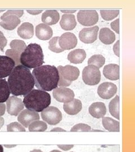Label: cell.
<instances>
[{"instance_id": "1", "label": "cell", "mask_w": 135, "mask_h": 152, "mask_svg": "<svg viewBox=\"0 0 135 152\" xmlns=\"http://www.w3.org/2000/svg\"><path fill=\"white\" fill-rule=\"evenodd\" d=\"M7 83L14 96H26L32 90L35 82L30 70L22 65H16L8 78Z\"/></svg>"}, {"instance_id": "2", "label": "cell", "mask_w": 135, "mask_h": 152, "mask_svg": "<svg viewBox=\"0 0 135 152\" xmlns=\"http://www.w3.org/2000/svg\"><path fill=\"white\" fill-rule=\"evenodd\" d=\"M36 86L44 91H51L58 86L59 72L54 65H41L33 69Z\"/></svg>"}, {"instance_id": "3", "label": "cell", "mask_w": 135, "mask_h": 152, "mask_svg": "<svg viewBox=\"0 0 135 152\" xmlns=\"http://www.w3.org/2000/svg\"><path fill=\"white\" fill-rule=\"evenodd\" d=\"M23 104L28 110L41 112L50 105L51 96L42 90H32L25 96Z\"/></svg>"}, {"instance_id": "4", "label": "cell", "mask_w": 135, "mask_h": 152, "mask_svg": "<svg viewBox=\"0 0 135 152\" xmlns=\"http://www.w3.org/2000/svg\"><path fill=\"white\" fill-rule=\"evenodd\" d=\"M20 62L29 69L36 68L44 63V55L42 48L37 44H29L22 53Z\"/></svg>"}, {"instance_id": "5", "label": "cell", "mask_w": 135, "mask_h": 152, "mask_svg": "<svg viewBox=\"0 0 135 152\" xmlns=\"http://www.w3.org/2000/svg\"><path fill=\"white\" fill-rule=\"evenodd\" d=\"M57 69L59 75L58 86L60 87L69 86L72 82L77 80L80 76L78 68L74 66L67 65L63 66L60 65Z\"/></svg>"}, {"instance_id": "6", "label": "cell", "mask_w": 135, "mask_h": 152, "mask_svg": "<svg viewBox=\"0 0 135 152\" xmlns=\"http://www.w3.org/2000/svg\"><path fill=\"white\" fill-rule=\"evenodd\" d=\"M82 79L87 85H96L101 80V73L99 68L95 65L87 66L82 72Z\"/></svg>"}, {"instance_id": "7", "label": "cell", "mask_w": 135, "mask_h": 152, "mask_svg": "<svg viewBox=\"0 0 135 152\" xmlns=\"http://www.w3.org/2000/svg\"><path fill=\"white\" fill-rule=\"evenodd\" d=\"M77 19L81 25L92 26L99 20V15L95 10H81L77 14Z\"/></svg>"}, {"instance_id": "8", "label": "cell", "mask_w": 135, "mask_h": 152, "mask_svg": "<svg viewBox=\"0 0 135 152\" xmlns=\"http://www.w3.org/2000/svg\"><path fill=\"white\" fill-rule=\"evenodd\" d=\"M42 120L50 125H56L62 120V114L59 109L55 107H48L41 112Z\"/></svg>"}, {"instance_id": "9", "label": "cell", "mask_w": 135, "mask_h": 152, "mask_svg": "<svg viewBox=\"0 0 135 152\" xmlns=\"http://www.w3.org/2000/svg\"><path fill=\"white\" fill-rule=\"evenodd\" d=\"M1 20L0 26L5 29L9 31L15 29L21 23V20L18 16L7 11L1 16Z\"/></svg>"}, {"instance_id": "10", "label": "cell", "mask_w": 135, "mask_h": 152, "mask_svg": "<svg viewBox=\"0 0 135 152\" xmlns=\"http://www.w3.org/2000/svg\"><path fill=\"white\" fill-rule=\"evenodd\" d=\"M7 112L11 115L18 116L24 108L22 100L15 96H12L6 101Z\"/></svg>"}, {"instance_id": "11", "label": "cell", "mask_w": 135, "mask_h": 152, "mask_svg": "<svg viewBox=\"0 0 135 152\" xmlns=\"http://www.w3.org/2000/svg\"><path fill=\"white\" fill-rule=\"evenodd\" d=\"M53 96L57 101L66 103L74 99V93L68 88L57 87L53 91Z\"/></svg>"}, {"instance_id": "12", "label": "cell", "mask_w": 135, "mask_h": 152, "mask_svg": "<svg viewBox=\"0 0 135 152\" xmlns=\"http://www.w3.org/2000/svg\"><path fill=\"white\" fill-rule=\"evenodd\" d=\"M99 30V28L98 26L85 28L79 33V38L85 44H92L97 39Z\"/></svg>"}, {"instance_id": "13", "label": "cell", "mask_w": 135, "mask_h": 152, "mask_svg": "<svg viewBox=\"0 0 135 152\" xmlns=\"http://www.w3.org/2000/svg\"><path fill=\"white\" fill-rule=\"evenodd\" d=\"M15 65V61L10 58L0 55V79L10 76Z\"/></svg>"}, {"instance_id": "14", "label": "cell", "mask_w": 135, "mask_h": 152, "mask_svg": "<svg viewBox=\"0 0 135 152\" xmlns=\"http://www.w3.org/2000/svg\"><path fill=\"white\" fill-rule=\"evenodd\" d=\"M117 91V86L111 82H104L97 89V94L103 99L113 98Z\"/></svg>"}, {"instance_id": "15", "label": "cell", "mask_w": 135, "mask_h": 152, "mask_svg": "<svg viewBox=\"0 0 135 152\" xmlns=\"http://www.w3.org/2000/svg\"><path fill=\"white\" fill-rule=\"evenodd\" d=\"M77 42V38L72 33H65L63 34L59 39L60 47L64 50H69L74 49L76 48Z\"/></svg>"}, {"instance_id": "16", "label": "cell", "mask_w": 135, "mask_h": 152, "mask_svg": "<svg viewBox=\"0 0 135 152\" xmlns=\"http://www.w3.org/2000/svg\"><path fill=\"white\" fill-rule=\"evenodd\" d=\"M39 120V115L37 112L27 109L21 112L18 117V121L25 127H28L32 122Z\"/></svg>"}, {"instance_id": "17", "label": "cell", "mask_w": 135, "mask_h": 152, "mask_svg": "<svg viewBox=\"0 0 135 152\" xmlns=\"http://www.w3.org/2000/svg\"><path fill=\"white\" fill-rule=\"evenodd\" d=\"M36 35L41 40H48L53 35V29L49 26L41 23L36 27Z\"/></svg>"}, {"instance_id": "18", "label": "cell", "mask_w": 135, "mask_h": 152, "mask_svg": "<svg viewBox=\"0 0 135 152\" xmlns=\"http://www.w3.org/2000/svg\"><path fill=\"white\" fill-rule=\"evenodd\" d=\"M103 74L105 78L110 80H118L119 78V65L115 64L105 65L103 69Z\"/></svg>"}, {"instance_id": "19", "label": "cell", "mask_w": 135, "mask_h": 152, "mask_svg": "<svg viewBox=\"0 0 135 152\" xmlns=\"http://www.w3.org/2000/svg\"><path fill=\"white\" fill-rule=\"evenodd\" d=\"M89 113L94 118H103L107 113L106 106L102 102L93 103L89 107Z\"/></svg>"}, {"instance_id": "20", "label": "cell", "mask_w": 135, "mask_h": 152, "mask_svg": "<svg viewBox=\"0 0 135 152\" xmlns=\"http://www.w3.org/2000/svg\"><path fill=\"white\" fill-rule=\"evenodd\" d=\"M60 15L58 11L55 10H48L42 15V21L46 25H54L59 22Z\"/></svg>"}, {"instance_id": "21", "label": "cell", "mask_w": 135, "mask_h": 152, "mask_svg": "<svg viewBox=\"0 0 135 152\" xmlns=\"http://www.w3.org/2000/svg\"><path fill=\"white\" fill-rule=\"evenodd\" d=\"M64 110L69 115H76L81 112L82 109V104L80 100L74 99L70 102L64 104Z\"/></svg>"}, {"instance_id": "22", "label": "cell", "mask_w": 135, "mask_h": 152, "mask_svg": "<svg viewBox=\"0 0 135 152\" xmlns=\"http://www.w3.org/2000/svg\"><path fill=\"white\" fill-rule=\"evenodd\" d=\"M17 33L23 39H28L32 38L34 35V27L30 23H24L18 28Z\"/></svg>"}, {"instance_id": "23", "label": "cell", "mask_w": 135, "mask_h": 152, "mask_svg": "<svg viewBox=\"0 0 135 152\" xmlns=\"http://www.w3.org/2000/svg\"><path fill=\"white\" fill-rule=\"evenodd\" d=\"M61 28L65 31L73 30L77 26L76 18L72 14H64L62 16L60 22Z\"/></svg>"}, {"instance_id": "24", "label": "cell", "mask_w": 135, "mask_h": 152, "mask_svg": "<svg viewBox=\"0 0 135 152\" xmlns=\"http://www.w3.org/2000/svg\"><path fill=\"white\" fill-rule=\"evenodd\" d=\"M86 58V53L83 49H76L70 52L68 55V60L73 64L82 63Z\"/></svg>"}, {"instance_id": "25", "label": "cell", "mask_w": 135, "mask_h": 152, "mask_svg": "<svg viewBox=\"0 0 135 152\" xmlns=\"http://www.w3.org/2000/svg\"><path fill=\"white\" fill-rule=\"evenodd\" d=\"M99 39L105 45L113 44L115 40L114 33L108 28H103L99 33Z\"/></svg>"}, {"instance_id": "26", "label": "cell", "mask_w": 135, "mask_h": 152, "mask_svg": "<svg viewBox=\"0 0 135 152\" xmlns=\"http://www.w3.org/2000/svg\"><path fill=\"white\" fill-rule=\"evenodd\" d=\"M103 125L104 127L110 132H119L120 124L117 121L110 117H103Z\"/></svg>"}, {"instance_id": "27", "label": "cell", "mask_w": 135, "mask_h": 152, "mask_svg": "<svg viewBox=\"0 0 135 152\" xmlns=\"http://www.w3.org/2000/svg\"><path fill=\"white\" fill-rule=\"evenodd\" d=\"M10 91L7 82L0 79V103H4L7 100L10 95Z\"/></svg>"}, {"instance_id": "28", "label": "cell", "mask_w": 135, "mask_h": 152, "mask_svg": "<svg viewBox=\"0 0 135 152\" xmlns=\"http://www.w3.org/2000/svg\"><path fill=\"white\" fill-rule=\"evenodd\" d=\"M109 112L112 115L119 120V97L117 95L112 100L109 105Z\"/></svg>"}, {"instance_id": "29", "label": "cell", "mask_w": 135, "mask_h": 152, "mask_svg": "<svg viewBox=\"0 0 135 152\" xmlns=\"http://www.w3.org/2000/svg\"><path fill=\"white\" fill-rule=\"evenodd\" d=\"M47 129V124L45 122L41 121H35L29 126V131L32 132L45 131Z\"/></svg>"}, {"instance_id": "30", "label": "cell", "mask_w": 135, "mask_h": 152, "mask_svg": "<svg viewBox=\"0 0 135 152\" xmlns=\"http://www.w3.org/2000/svg\"><path fill=\"white\" fill-rule=\"evenodd\" d=\"M105 63V59L101 55H94L88 60V65H95L99 68H101Z\"/></svg>"}, {"instance_id": "31", "label": "cell", "mask_w": 135, "mask_h": 152, "mask_svg": "<svg viewBox=\"0 0 135 152\" xmlns=\"http://www.w3.org/2000/svg\"><path fill=\"white\" fill-rule=\"evenodd\" d=\"M10 46L11 49L14 50V51L21 54L27 48V45L26 43L23 41L19 39L12 40L10 44Z\"/></svg>"}, {"instance_id": "32", "label": "cell", "mask_w": 135, "mask_h": 152, "mask_svg": "<svg viewBox=\"0 0 135 152\" xmlns=\"http://www.w3.org/2000/svg\"><path fill=\"white\" fill-rule=\"evenodd\" d=\"M100 14L105 20H112L119 15V10H101Z\"/></svg>"}, {"instance_id": "33", "label": "cell", "mask_w": 135, "mask_h": 152, "mask_svg": "<svg viewBox=\"0 0 135 152\" xmlns=\"http://www.w3.org/2000/svg\"><path fill=\"white\" fill-rule=\"evenodd\" d=\"M59 39V37H55L49 41V49L55 53H60L64 51L60 47Z\"/></svg>"}, {"instance_id": "34", "label": "cell", "mask_w": 135, "mask_h": 152, "mask_svg": "<svg viewBox=\"0 0 135 152\" xmlns=\"http://www.w3.org/2000/svg\"><path fill=\"white\" fill-rule=\"evenodd\" d=\"M6 55L11 58L15 63V65H20V57L21 54L16 52L12 49H8L6 50L5 53Z\"/></svg>"}, {"instance_id": "35", "label": "cell", "mask_w": 135, "mask_h": 152, "mask_svg": "<svg viewBox=\"0 0 135 152\" xmlns=\"http://www.w3.org/2000/svg\"><path fill=\"white\" fill-rule=\"evenodd\" d=\"M7 131L8 132H14V131L25 132L26 130L21 124H19L17 122H15L11 123L7 126Z\"/></svg>"}, {"instance_id": "36", "label": "cell", "mask_w": 135, "mask_h": 152, "mask_svg": "<svg viewBox=\"0 0 135 152\" xmlns=\"http://www.w3.org/2000/svg\"><path fill=\"white\" fill-rule=\"evenodd\" d=\"M91 130V128L90 126L84 124H78L74 126L70 131L72 132H88Z\"/></svg>"}, {"instance_id": "37", "label": "cell", "mask_w": 135, "mask_h": 152, "mask_svg": "<svg viewBox=\"0 0 135 152\" xmlns=\"http://www.w3.org/2000/svg\"><path fill=\"white\" fill-rule=\"evenodd\" d=\"M7 43V41L3 33L0 31V50L1 51H4V49L5 48Z\"/></svg>"}, {"instance_id": "38", "label": "cell", "mask_w": 135, "mask_h": 152, "mask_svg": "<svg viewBox=\"0 0 135 152\" xmlns=\"http://www.w3.org/2000/svg\"><path fill=\"white\" fill-rule=\"evenodd\" d=\"M111 28L114 31L118 34L119 33V19H116L115 21L111 23L110 24Z\"/></svg>"}, {"instance_id": "39", "label": "cell", "mask_w": 135, "mask_h": 152, "mask_svg": "<svg viewBox=\"0 0 135 152\" xmlns=\"http://www.w3.org/2000/svg\"><path fill=\"white\" fill-rule=\"evenodd\" d=\"M7 12L16 15L19 18L22 17L23 15L24 14V10H7Z\"/></svg>"}, {"instance_id": "40", "label": "cell", "mask_w": 135, "mask_h": 152, "mask_svg": "<svg viewBox=\"0 0 135 152\" xmlns=\"http://www.w3.org/2000/svg\"><path fill=\"white\" fill-rule=\"evenodd\" d=\"M114 53L117 56H120V41L118 40L113 46Z\"/></svg>"}, {"instance_id": "41", "label": "cell", "mask_w": 135, "mask_h": 152, "mask_svg": "<svg viewBox=\"0 0 135 152\" xmlns=\"http://www.w3.org/2000/svg\"><path fill=\"white\" fill-rule=\"evenodd\" d=\"M58 147H59L60 149L64 151H68L74 147V145H58Z\"/></svg>"}, {"instance_id": "42", "label": "cell", "mask_w": 135, "mask_h": 152, "mask_svg": "<svg viewBox=\"0 0 135 152\" xmlns=\"http://www.w3.org/2000/svg\"><path fill=\"white\" fill-rule=\"evenodd\" d=\"M27 11L31 15H36L41 13L43 11V10H27Z\"/></svg>"}, {"instance_id": "43", "label": "cell", "mask_w": 135, "mask_h": 152, "mask_svg": "<svg viewBox=\"0 0 135 152\" xmlns=\"http://www.w3.org/2000/svg\"><path fill=\"white\" fill-rule=\"evenodd\" d=\"M6 105L4 103H0V117L5 113Z\"/></svg>"}, {"instance_id": "44", "label": "cell", "mask_w": 135, "mask_h": 152, "mask_svg": "<svg viewBox=\"0 0 135 152\" xmlns=\"http://www.w3.org/2000/svg\"><path fill=\"white\" fill-rule=\"evenodd\" d=\"M60 11L61 12H64V13L69 14H72V13L76 12L77 10H60Z\"/></svg>"}, {"instance_id": "45", "label": "cell", "mask_w": 135, "mask_h": 152, "mask_svg": "<svg viewBox=\"0 0 135 152\" xmlns=\"http://www.w3.org/2000/svg\"><path fill=\"white\" fill-rule=\"evenodd\" d=\"M51 131V132H54V131H55V132H58V131H60V132H66V131H65V130H64V129H61V128H59V127L54 128V129H53Z\"/></svg>"}, {"instance_id": "46", "label": "cell", "mask_w": 135, "mask_h": 152, "mask_svg": "<svg viewBox=\"0 0 135 152\" xmlns=\"http://www.w3.org/2000/svg\"><path fill=\"white\" fill-rule=\"evenodd\" d=\"M4 119L2 117H0V129L3 127L4 125Z\"/></svg>"}, {"instance_id": "47", "label": "cell", "mask_w": 135, "mask_h": 152, "mask_svg": "<svg viewBox=\"0 0 135 152\" xmlns=\"http://www.w3.org/2000/svg\"><path fill=\"white\" fill-rule=\"evenodd\" d=\"M30 152H43L42 151H41V150H39V149H34L32 151H31Z\"/></svg>"}, {"instance_id": "48", "label": "cell", "mask_w": 135, "mask_h": 152, "mask_svg": "<svg viewBox=\"0 0 135 152\" xmlns=\"http://www.w3.org/2000/svg\"><path fill=\"white\" fill-rule=\"evenodd\" d=\"M0 152H4V148L1 145H0Z\"/></svg>"}, {"instance_id": "49", "label": "cell", "mask_w": 135, "mask_h": 152, "mask_svg": "<svg viewBox=\"0 0 135 152\" xmlns=\"http://www.w3.org/2000/svg\"><path fill=\"white\" fill-rule=\"evenodd\" d=\"M50 152H61V151H58V150H53V151H51Z\"/></svg>"}, {"instance_id": "50", "label": "cell", "mask_w": 135, "mask_h": 152, "mask_svg": "<svg viewBox=\"0 0 135 152\" xmlns=\"http://www.w3.org/2000/svg\"><path fill=\"white\" fill-rule=\"evenodd\" d=\"M15 145H9V146H7V145H6V147H15Z\"/></svg>"}, {"instance_id": "51", "label": "cell", "mask_w": 135, "mask_h": 152, "mask_svg": "<svg viewBox=\"0 0 135 152\" xmlns=\"http://www.w3.org/2000/svg\"><path fill=\"white\" fill-rule=\"evenodd\" d=\"M5 10H0V13L1 12H2V11H4Z\"/></svg>"}]
</instances>
